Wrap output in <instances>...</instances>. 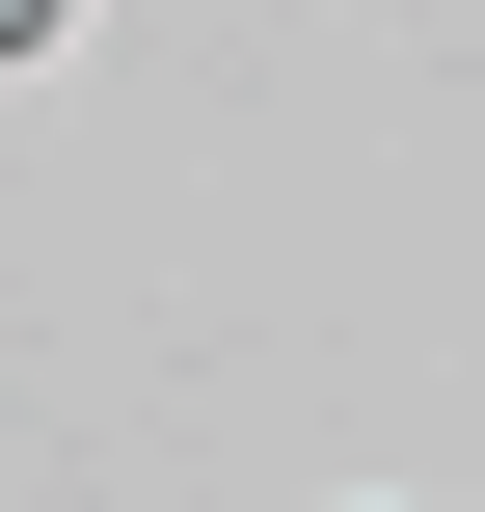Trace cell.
Listing matches in <instances>:
<instances>
[{
    "label": "cell",
    "instance_id": "1",
    "mask_svg": "<svg viewBox=\"0 0 485 512\" xmlns=\"http://www.w3.org/2000/svg\"><path fill=\"white\" fill-rule=\"evenodd\" d=\"M351 512H405V486H351Z\"/></svg>",
    "mask_w": 485,
    "mask_h": 512
}]
</instances>
